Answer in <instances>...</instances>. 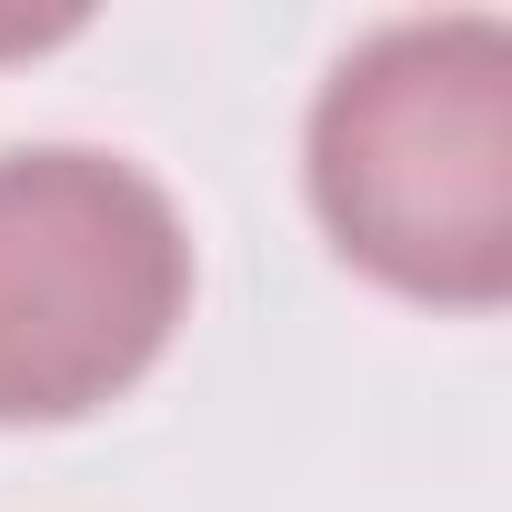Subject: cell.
Masks as SVG:
<instances>
[{"label":"cell","mask_w":512,"mask_h":512,"mask_svg":"<svg viewBox=\"0 0 512 512\" xmlns=\"http://www.w3.org/2000/svg\"><path fill=\"white\" fill-rule=\"evenodd\" d=\"M191 251L171 201L101 151L0 161V422L111 402L181 322Z\"/></svg>","instance_id":"obj_2"},{"label":"cell","mask_w":512,"mask_h":512,"mask_svg":"<svg viewBox=\"0 0 512 512\" xmlns=\"http://www.w3.org/2000/svg\"><path fill=\"white\" fill-rule=\"evenodd\" d=\"M312 191L362 272L422 302L512 282V41L502 21H402L312 111Z\"/></svg>","instance_id":"obj_1"}]
</instances>
